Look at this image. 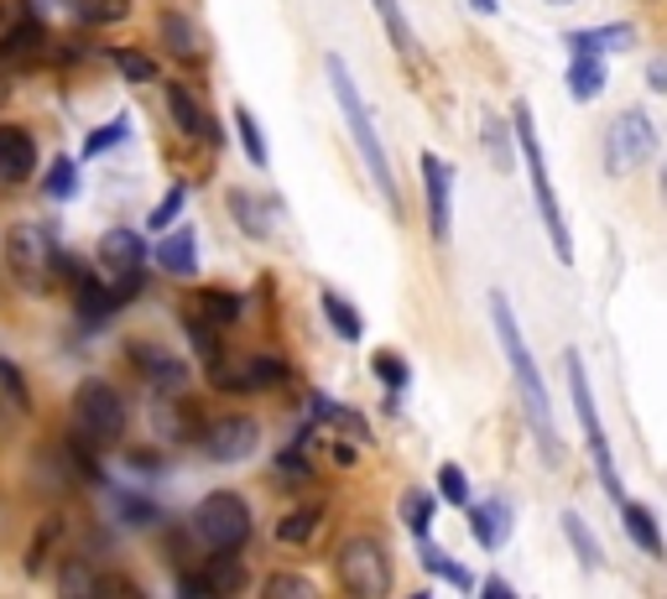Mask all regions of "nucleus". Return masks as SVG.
<instances>
[{"mask_svg":"<svg viewBox=\"0 0 667 599\" xmlns=\"http://www.w3.org/2000/svg\"><path fill=\"white\" fill-rule=\"evenodd\" d=\"M491 323H495V340H501V355L511 365V380H516V397H522V412L532 422V439L543 448V459L558 464V439H553V397L548 386H543V370H537V359H532L527 340H522V329H516V313H511L506 292H491Z\"/></svg>","mask_w":667,"mask_h":599,"instance_id":"nucleus-1","label":"nucleus"},{"mask_svg":"<svg viewBox=\"0 0 667 599\" xmlns=\"http://www.w3.org/2000/svg\"><path fill=\"white\" fill-rule=\"evenodd\" d=\"M324 74H329V89H334V100H339V115H345V125H350V136H354V152H360V162L371 167L375 193L402 214V193H396V173H392V162H386V141H381V131H375V120H371V110H365V100H360V89H354L345 58H329V63H324Z\"/></svg>","mask_w":667,"mask_h":599,"instance_id":"nucleus-2","label":"nucleus"},{"mask_svg":"<svg viewBox=\"0 0 667 599\" xmlns=\"http://www.w3.org/2000/svg\"><path fill=\"white\" fill-rule=\"evenodd\" d=\"M511 141H522V162H527V178H532V199H537V214H543V230H548L553 256L573 266V235L564 224V209H558V193L548 182V157H543V141H537V120H532V104L516 100L511 104Z\"/></svg>","mask_w":667,"mask_h":599,"instance_id":"nucleus-3","label":"nucleus"},{"mask_svg":"<svg viewBox=\"0 0 667 599\" xmlns=\"http://www.w3.org/2000/svg\"><path fill=\"white\" fill-rule=\"evenodd\" d=\"M6 271L17 281L21 292H53V281H58V235L47 230L42 220H17L6 230Z\"/></svg>","mask_w":667,"mask_h":599,"instance_id":"nucleus-4","label":"nucleus"},{"mask_svg":"<svg viewBox=\"0 0 667 599\" xmlns=\"http://www.w3.org/2000/svg\"><path fill=\"white\" fill-rule=\"evenodd\" d=\"M125 422H131V407L120 397L110 380H79V391H74V407H68V428H74V439L89 443V448H116L125 439Z\"/></svg>","mask_w":667,"mask_h":599,"instance_id":"nucleus-5","label":"nucleus"},{"mask_svg":"<svg viewBox=\"0 0 667 599\" xmlns=\"http://www.w3.org/2000/svg\"><path fill=\"white\" fill-rule=\"evenodd\" d=\"M564 365H569V397H573V418H579V428H584V443L589 454H594V475H600V485H605V496L621 506L626 500V490H621V475H615V454H610V439H605V422H600V412H594V391H589V376H584V359L564 355Z\"/></svg>","mask_w":667,"mask_h":599,"instance_id":"nucleus-6","label":"nucleus"},{"mask_svg":"<svg viewBox=\"0 0 667 599\" xmlns=\"http://www.w3.org/2000/svg\"><path fill=\"white\" fill-rule=\"evenodd\" d=\"M605 173L610 178H631L642 173L652 157H657V125H652L647 110H621V115L605 125Z\"/></svg>","mask_w":667,"mask_h":599,"instance_id":"nucleus-7","label":"nucleus"},{"mask_svg":"<svg viewBox=\"0 0 667 599\" xmlns=\"http://www.w3.org/2000/svg\"><path fill=\"white\" fill-rule=\"evenodd\" d=\"M194 537L219 553H240L251 542V506L236 490H215L194 506Z\"/></svg>","mask_w":667,"mask_h":599,"instance_id":"nucleus-8","label":"nucleus"},{"mask_svg":"<svg viewBox=\"0 0 667 599\" xmlns=\"http://www.w3.org/2000/svg\"><path fill=\"white\" fill-rule=\"evenodd\" d=\"M339 579L350 595H365V599H381L392 595V558L381 537H350L339 547Z\"/></svg>","mask_w":667,"mask_h":599,"instance_id":"nucleus-9","label":"nucleus"},{"mask_svg":"<svg viewBox=\"0 0 667 599\" xmlns=\"http://www.w3.org/2000/svg\"><path fill=\"white\" fill-rule=\"evenodd\" d=\"M209 380H215L219 391H236V397H261V391H276L287 380V365L272 355H245V359L219 355L209 365Z\"/></svg>","mask_w":667,"mask_h":599,"instance_id":"nucleus-10","label":"nucleus"},{"mask_svg":"<svg viewBox=\"0 0 667 599\" xmlns=\"http://www.w3.org/2000/svg\"><path fill=\"white\" fill-rule=\"evenodd\" d=\"M423 199H428V235L438 245L453 240V162L438 152H423Z\"/></svg>","mask_w":667,"mask_h":599,"instance_id":"nucleus-11","label":"nucleus"},{"mask_svg":"<svg viewBox=\"0 0 667 599\" xmlns=\"http://www.w3.org/2000/svg\"><path fill=\"white\" fill-rule=\"evenodd\" d=\"M42 58H47V21L32 5H21L11 26L0 32V63L17 74V68H37Z\"/></svg>","mask_w":667,"mask_h":599,"instance_id":"nucleus-12","label":"nucleus"},{"mask_svg":"<svg viewBox=\"0 0 667 599\" xmlns=\"http://www.w3.org/2000/svg\"><path fill=\"white\" fill-rule=\"evenodd\" d=\"M131 365L146 376V386H152L157 397H188V386H194L188 359L173 355V350H162V344H131Z\"/></svg>","mask_w":667,"mask_h":599,"instance_id":"nucleus-13","label":"nucleus"},{"mask_svg":"<svg viewBox=\"0 0 667 599\" xmlns=\"http://www.w3.org/2000/svg\"><path fill=\"white\" fill-rule=\"evenodd\" d=\"M146 271V240L131 224H116L99 235V277L105 281H141Z\"/></svg>","mask_w":667,"mask_h":599,"instance_id":"nucleus-14","label":"nucleus"},{"mask_svg":"<svg viewBox=\"0 0 667 599\" xmlns=\"http://www.w3.org/2000/svg\"><path fill=\"white\" fill-rule=\"evenodd\" d=\"M198 443L215 464H245L261 448V428H255V418H219L198 433Z\"/></svg>","mask_w":667,"mask_h":599,"instance_id":"nucleus-15","label":"nucleus"},{"mask_svg":"<svg viewBox=\"0 0 667 599\" xmlns=\"http://www.w3.org/2000/svg\"><path fill=\"white\" fill-rule=\"evenodd\" d=\"M167 115H173V125L183 131V136L204 141V146H225V131H219V120L204 110V100H198L188 84H167Z\"/></svg>","mask_w":667,"mask_h":599,"instance_id":"nucleus-16","label":"nucleus"},{"mask_svg":"<svg viewBox=\"0 0 667 599\" xmlns=\"http://www.w3.org/2000/svg\"><path fill=\"white\" fill-rule=\"evenodd\" d=\"M37 173V141L26 125H0V188H21Z\"/></svg>","mask_w":667,"mask_h":599,"instance_id":"nucleus-17","label":"nucleus"},{"mask_svg":"<svg viewBox=\"0 0 667 599\" xmlns=\"http://www.w3.org/2000/svg\"><path fill=\"white\" fill-rule=\"evenodd\" d=\"M74 313H79V323L99 329V323H110L120 313V292L99 271H89L84 281H74Z\"/></svg>","mask_w":667,"mask_h":599,"instance_id":"nucleus-18","label":"nucleus"},{"mask_svg":"<svg viewBox=\"0 0 667 599\" xmlns=\"http://www.w3.org/2000/svg\"><path fill=\"white\" fill-rule=\"evenodd\" d=\"M470 537L485 547V553H501L511 537V506L501 496L480 500V506H470Z\"/></svg>","mask_w":667,"mask_h":599,"instance_id":"nucleus-19","label":"nucleus"},{"mask_svg":"<svg viewBox=\"0 0 667 599\" xmlns=\"http://www.w3.org/2000/svg\"><path fill=\"white\" fill-rule=\"evenodd\" d=\"M569 53H589V58H610V53H626L636 42V26L631 21H610V26H584V32H569Z\"/></svg>","mask_w":667,"mask_h":599,"instance_id":"nucleus-20","label":"nucleus"},{"mask_svg":"<svg viewBox=\"0 0 667 599\" xmlns=\"http://www.w3.org/2000/svg\"><path fill=\"white\" fill-rule=\"evenodd\" d=\"M162 42H167V53L183 63H204L209 58V42L198 32V21L188 11H162Z\"/></svg>","mask_w":667,"mask_h":599,"instance_id":"nucleus-21","label":"nucleus"},{"mask_svg":"<svg viewBox=\"0 0 667 599\" xmlns=\"http://www.w3.org/2000/svg\"><path fill=\"white\" fill-rule=\"evenodd\" d=\"M230 220L240 224V235L245 240H272L276 220H272V203L261 199V193H251V188H230Z\"/></svg>","mask_w":667,"mask_h":599,"instance_id":"nucleus-22","label":"nucleus"},{"mask_svg":"<svg viewBox=\"0 0 667 599\" xmlns=\"http://www.w3.org/2000/svg\"><path fill=\"white\" fill-rule=\"evenodd\" d=\"M157 266L167 271V277L177 281H188L198 271V235H194V224H177L173 235L157 245Z\"/></svg>","mask_w":667,"mask_h":599,"instance_id":"nucleus-23","label":"nucleus"},{"mask_svg":"<svg viewBox=\"0 0 667 599\" xmlns=\"http://www.w3.org/2000/svg\"><path fill=\"white\" fill-rule=\"evenodd\" d=\"M621 521H626V537L647 553V558L663 563L667 558V537H663V526H657V517H652L642 500H621Z\"/></svg>","mask_w":667,"mask_h":599,"instance_id":"nucleus-24","label":"nucleus"},{"mask_svg":"<svg viewBox=\"0 0 667 599\" xmlns=\"http://www.w3.org/2000/svg\"><path fill=\"white\" fill-rule=\"evenodd\" d=\"M194 308L198 319H209L215 329H230V323H240V308H245V298L240 292H230V287H204V292H194Z\"/></svg>","mask_w":667,"mask_h":599,"instance_id":"nucleus-25","label":"nucleus"},{"mask_svg":"<svg viewBox=\"0 0 667 599\" xmlns=\"http://www.w3.org/2000/svg\"><path fill=\"white\" fill-rule=\"evenodd\" d=\"M605 84H610L605 58H589V53H573V63H569V95H573V100H579V104L600 100V95H605Z\"/></svg>","mask_w":667,"mask_h":599,"instance_id":"nucleus-26","label":"nucleus"},{"mask_svg":"<svg viewBox=\"0 0 667 599\" xmlns=\"http://www.w3.org/2000/svg\"><path fill=\"white\" fill-rule=\"evenodd\" d=\"M371 5L381 11V26H386V37H392L396 53H402L407 63H423V42H417L413 21L402 16V5H396V0H371Z\"/></svg>","mask_w":667,"mask_h":599,"instance_id":"nucleus-27","label":"nucleus"},{"mask_svg":"<svg viewBox=\"0 0 667 599\" xmlns=\"http://www.w3.org/2000/svg\"><path fill=\"white\" fill-rule=\"evenodd\" d=\"M318 308H324L329 329H334V334H339L345 344H360V340H365V319L354 313L350 298H339V292H329V287H324V292H318Z\"/></svg>","mask_w":667,"mask_h":599,"instance_id":"nucleus-28","label":"nucleus"},{"mask_svg":"<svg viewBox=\"0 0 667 599\" xmlns=\"http://www.w3.org/2000/svg\"><path fill=\"white\" fill-rule=\"evenodd\" d=\"M318 526H324V506H293L287 517L276 521V542L282 547H303V542L318 537Z\"/></svg>","mask_w":667,"mask_h":599,"instance_id":"nucleus-29","label":"nucleus"},{"mask_svg":"<svg viewBox=\"0 0 667 599\" xmlns=\"http://www.w3.org/2000/svg\"><path fill=\"white\" fill-rule=\"evenodd\" d=\"M314 433H318V428H303V433L276 454V475H282V485H308V479H314V459L303 454V448L314 443Z\"/></svg>","mask_w":667,"mask_h":599,"instance_id":"nucleus-30","label":"nucleus"},{"mask_svg":"<svg viewBox=\"0 0 667 599\" xmlns=\"http://www.w3.org/2000/svg\"><path fill=\"white\" fill-rule=\"evenodd\" d=\"M308 412H314V428H339V433H350V439H371L365 418L350 412V407H339V401H329V397H314L308 401Z\"/></svg>","mask_w":667,"mask_h":599,"instance_id":"nucleus-31","label":"nucleus"},{"mask_svg":"<svg viewBox=\"0 0 667 599\" xmlns=\"http://www.w3.org/2000/svg\"><path fill=\"white\" fill-rule=\"evenodd\" d=\"M183 334H188V344H194V355L204 359V365H215V359L225 355V350H219V334H225V329H215L209 319H198L194 308H183Z\"/></svg>","mask_w":667,"mask_h":599,"instance_id":"nucleus-32","label":"nucleus"},{"mask_svg":"<svg viewBox=\"0 0 667 599\" xmlns=\"http://www.w3.org/2000/svg\"><path fill=\"white\" fill-rule=\"evenodd\" d=\"M564 537H569V547H573V558L584 563L589 574L605 563V553H600V542H594V532L584 526V517L579 511H564Z\"/></svg>","mask_w":667,"mask_h":599,"instance_id":"nucleus-33","label":"nucleus"},{"mask_svg":"<svg viewBox=\"0 0 667 599\" xmlns=\"http://www.w3.org/2000/svg\"><path fill=\"white\" fill-rule=\"evenodd\" d=\"M433 517H438V490H407V496H402V521H407V532H413L417 542L428 537Z\"/></svg>","mask_w":667,"mask_h":599,"instance_id":"nucleus-34","label":"nucleus"},{"mask_svg":"<svg viewBox=\"0 0 667 599\" xmlns=\"http://www.w3.org/2000/svg\"><path fill=\"white\" fill-rule=\"evenodd\" d=\"M204 574H209V584H215V595H240V589L251 584L236 553H219V547H209V568H204Z\"/></svg>","mask_w":667,"mask_h":599,"instance_id":"nucleus-35","label":"nucleus"},{"mask_svg":"<svg viewBox=\"0 0 667 599\" xmlns=\"http://www.w3.org/2000/svg\"><path fill=\"white\" fill-rule=\"evenodd\" d=\"M417 558H423V568H428L433 579H444V584H453V589H474V579H470V568H459V563L444 553V547H433L428 537H423V547H417Z\"/></svg>","mask_w":667,"mask_h":599,"instance_id":"nucleus-36","label":"nucleus"},{"mask_svg":"<svg viewBox=\"0 0 667 599\" xmlns=\"http://www.w3.org/2000/svg\"><path fill=\"white\" fill-rule=\"evenodd\" d=\"M480 136H485V152H491L495 173H511V125L501 115H491V110H480Z\"/></svg>","mask_w":667,"mask_h":599,"instance_id":"nucleus-37","label":"nucleus"},{"mask_svg":"<svg viewBox=\"0 0 667 599\" xmlns=\"http://www.w3.org/2000/svg\"><path fill=\"white\" fill-rule=\"evenodd\" d=\"M105 58L116 63L125 84H157V58H146L141 47H110Z\"/></svg>","mask_w":667,"mask_h":599,"instance_id":"nucleus-38","label":"nucleus"},{"mask_svg":"<svg viewBox=\"0 0 667 599\" xmlns=\"http://www.w3.org/2000/svg\"><path fill=\"white\" fill-rule=\"evenodd\" d=\"M42 193L53 203H68V199H79V162L74 157H58L53 167H47V178H42Z\"/></svg>","mask_w":667,"mask_h":599,"instance_id":"nucleus-39","label":"nucleus"},{"mask_svg":"<svg viewBox=\"0 0 667 599\" xmlns=\"http://www.w3.org/2000/svg\"><path fill=\"white\" fill-rule=\"evenodd\" d=\"M74 11L84 26H120L131 16V0H74Z\"/></svg>","mask_w":667,"mask_h":599,"instance_id":"nucleus-40","label":"nucleus"},{"mask_svg":"<svg viewBox=\"0 0 667 599\" xmlns=\"http://www.w3.org/2000/svg\"><path fill=\"white\" fill-rule=\"evenodd\" d=\"M236 136H240V146H245L251 167H266V162H272V152H266V136H261V125H255V115L245 110V104H236Z\"/></svg>","mask_w":667,"mask_h":599,"instance_id":"nucleus-41","label":"nucleus"},{"mask_svg":"<svg viewBox=\"0 0 667 599\" xmlns=\"http://www.w3.org/2000/svg\"><path fill=\"white\" fill-rule=\"evenodd\" d=\"M125 136H131V120L125 115H116L110 125H95V131L84 136V157H105V152H116Z\"/></svg>","mask_w":667,"mask_h":599,"instance_id":"nucleus-42","label":"nucleus"},{"mask_svg":"<svg viewBox=\"0 0 667 599\" xmlns=\"http://www.w3.org/2000/svg\"><path fill=\"white\" fill-rule=\"evenodd\" d=\"M371 370H375V380H381L386 391H407V380H413V365H407L402 355H392V350L371 355Z\"/></svg>","mask_w":667,"mask_h":599,"instance_id":"nucleus-43","label":"nucleus"},{"mask_svg":"<svg viewBox=\"0 0 667 599\" xmlns=\"http://www.w3.org/2000/svg\"><path fill=\"white\" fill-rule=\"evenodd\" d=\"M438 500L444 506H470V479L459 464H438Z\"/></svg>","mask_w":667,"mask_h":599,"instance_id":"nucleus-44","label":"nucleus"},{"mask_svg":"<svg viewBox=\"0 0 667 599\" xmlns=\"http://www.w3.org/2000/svg\"><path fill=\"white\" fill-rule=\"evenodd\" d=\"M0 397L11 401V407H32V391H26V376H21V365H11V359L0 355Z\"/></svg>","mask_w":667,"mask_h":599,"instance_id":"nucleus-45","label":"nucleus"},{"mask_svg":"<svg viewBox=\"0 0 667 599\" xmlns=\"http://www.w3.org/2000/svg\"><path fill=\"white\" fill-rule=\"evenodd\" d=\"M116 511L125 526H157L162 511L152 506V500H141V496H116Z\"/></svg>","mask_w":667,"mask_h":599,"instance_id":"nucleus-46","label":"nucleus"},{"mask_svg":"<svg viewBox=\"0 0 667 599\" xmlns=\"http://www.w3.org/2000/svg\"><path fill=\"white\" fill-rule=\"evenodd\" d=\"M261 595H266V599H308V595H314V579H297V574H272V579L261 584Z\"/></svg>","mask_w":667,"mask_h":599,"instance_id":"nucleus-47","label":"nucleus"},{"mask_svg":"<svg viewBox=\"0 0 667 599\" xmlns=\"http://www.w3.org/2000/svg\"><path fill=\"white\" fill-rule=\"evenodd\" d=\"M183 203H188V182H177L173 193H167V199H162L157 209L146 214V230H167V224H177V214H183Z\"/></svg>","mask_w":667,"mask_h":599,"instance_id":"nucleus-48","label":"nucleus"},{"mask_svg":"<svg viewBox=\"0 0 667 599\" xmlns=\"http://www.w3.org/2000/svg\"><path fill=\"white\" fill-rule=\"evenodd\" d=\"M58 589L63 595H99V579L95 574H89V563H68V568H63L58 574Z\"/></svg>","mask_w":667,"mask_h":599,"instance_id":"nucleus-49","label":"nucleus"},{"mask_svg":"<svg viewBox=\"0 0 667 599\" xmlns=\"http://www.w3.org/2000/svg\"><path fill=\"white\" fill-rule=\"evenodd\" d=\"M58 532H63V521H47L37 532V542H32V558H26V574H42V563L53 558V542H58Z\"/></svg>","mask_w":667,"mask_h":599,"instance_id":"nucleus-50","label":"nucleus"},{"mask_svg":"<svg viewBox=\"0 0 667 599\" xmlns=\"http://www.w3.org/2000/svg\"><path fill=\"white\" fill-rule=\"evenodd\" d=\"M177 595L183 599H215V584H209V574H177Z\"/></svg>","mask_w":667,"mask_h":599,"instance_id":"nucleus-51","label":"nucleus"},{"mask_svg":"<svg viewBox=\"0 0 667 599\" xmlns=\"http://www.w3.org/2000/svg\"><path fill=\"white\" fill-rule=\"evenodd\" d=\"M84 277H89V266H84L74 251H63V245H58V281H68V287H74V281H84Z\"/></svg>","mask_w":667,"mask_h":599,"instance_id":"nucleus-52","label":"nucleus"},{"mask_svg":"<svg viewBox=\"0 0 667 599\" xmlns=\"http://www.w3.org/2000/svg\"><path fill=\"white\" fill-rule=\"evenodd\" d=\"M647 89H652V95H667V58L647 63Z\"/></svg>","mask_w":667,"mask_h":599,"instance_id":"nucleus-53","label":"nucleus"},{"mask_svg":"<svg viewBox=\"0 0 667 599\" xmlns=\"http://www.w3.org/2000/svg\"><path fill=\"white\" fill-rule=\"evenodd\" d=\"M125 464H131V469H162V459L152 454V448H131V454H125Z\"/></svg>","mask_w":667,"mask_h":599,"instance_id":"nucleus-54","label":"nucleus"},{"mask_svg":"<svg viewBox=\"0 0 667 599\" xmlns=\"http://www.w3.org/2000/svg\"><path fill=\"white\" fill-rule=\"evenodd\" d=\"M480 595H491V599H511L516 589H511L506 579H485V584H480Z\"/></svg>","mask_w":667,"mask_h":599,"instance_id":"nucleus-55","label":"nucleus"},{"mask_svg":"<svg viewBox=\"0 0 667 599\" xmlns=\"http://www.w3.org/2000/svg\"><path fill=\"white\" fill-rule=\"evenodd\" d=\"M11 89H17V74H11V68H6V63H0V110H6V104H11Z\"/></svg>","mask_w":667,"mask_h":599,"instance_id":"nucleus-56","label":"nucleus"},{"mask_svg":"<svg viewBox=\"0 0 667 599\" xmlns=\"http://www.w3.org/2000/svg\"><path fill=\"white\" fill-rule=\"evenodd\" d=\"M474 11H480V16H495V11H501V5H495V0H470Z\"/></svg>","mask_w":667,"mask_h":599,"instance_id":"nucleus-57","label":"nucleus"},{"mask_svg":"<svg viewBox=\"0 0 667 599\" xmlns=\"http://www.w3.org/2000/svg\"><path fill=\"white\" fill-rule=\"evenodd\" d=\"M11 26V0H0V32Z\"/></svg>","mask_w":667,"mask_h":599,"instance_id":"nucleus-58","label":"nucleus"},{"mask_svg":"<svg viewBox=\"0 0 667 599\" xmlns=\"http://www.w3.org/2000/svg\"><path fill=\"white\" fill-rule=\"evenodd\" d=\"M663 199H667V162H663Z\"/></svg>","mask_w":667,"mask_h":599,"instance_id":"nucleus-59","label":"nucleus"},{"mask_svg":"<svg viewBox=\"0 0 667 599\" xmlns=\"http://www.w3.org/2000/svg\"><path fill=\"white\" fill-rule=\"evenodd\" d=\"M548 5H573V0H548Z\"/></svg>","mask_w":667,"mask_h":599,"instance_id":"nucleus-60","label":"nucleus"}]
</instances>
